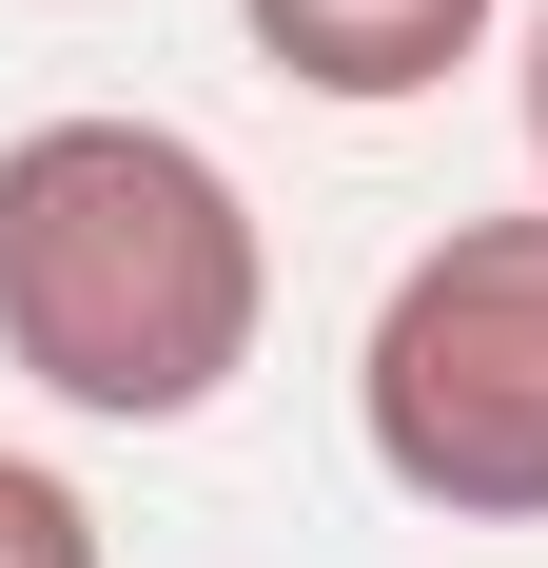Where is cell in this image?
<instances>
[{
  "instance_id": "cell-1",
  "label": "cell",
  "mask_w": 548,
  "mask_h": 568,
  "mask_svg": "<svg viewBox=\"0 0 548 568\" xmlns=\"http://www.w3.org/2000/svg\"><path fill=\"white\" fill-rule=\"evenodd\" d=\"M274 334V235L216 138L176 118H40L0 138V373L99 432H196Z\"/></svg>"
},
{
  "instance_id": "cell-2",
  "label": "cell",
  "mask_w": 548,
  "mask_h": 568,
  "mask_svg": "<svg viewBox=\"0 0 548 568\" xmlns=\"http://www.w3.org/2000/svg\"><path fill=\"white\" fill-rule=\"evenodd\" d=\"M353 432L432 529H548V216H450L373 294Z\"/></svg>"
},
{
  "instance_id": "cell-3",
  "label": "cell",
  "mask_w": 548,
  "mask_h": 568,
  "mask_svg": "<svg viewBox=\"0 0 548 568\" xmlns=\"http://www.w3.org/2000/svg\"><path fill=\"white\" fill-rule=\"evenodd\" d=\"M235 20H255V59L294 99H333V118H392V99H432L450 59H490V0H235Z\"/></svg>"
},
{
  "instance_id": "cell-4",
  "label": "cell",
  "mask_w": 548,
  "mask_h": 568,
  "mask_svg": "<svg viewBox=\"0 0 548 568\" xmlns=\"http://www.w3.org/2000/svg\"><path fill=\"white\" fill-rule=\"evenodd\" d=\"M0 568H99V510H79L40 452H0Z\"/></svg>"
},
{
  "instance_id": "cell-5",
  "label": "cell",
  "mask_w": 548,
  "mask_h": 568,
  "mask_svg": "<svg viewBox=\"0 0 548 568\" xmlns=\"http://www.w3.org/2000/svg\"><path fill=\"white\" fill-rule=\"evenodd\" d=\"M529 176H548V20H529Z\"/></svg>"
}]
</instances>
